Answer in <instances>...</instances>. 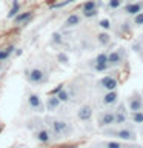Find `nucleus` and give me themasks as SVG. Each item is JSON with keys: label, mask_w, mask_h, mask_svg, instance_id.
I'll return each mask as SVG.
<instances>
[{"label": "nucleus", "mask_w": 143, "mask_h": 148, "mask_svg": "<svg viewBox=\"0 0 143 148\" xmlns=\"http://www.w3.org/2000/svg\"><path fill=\"white\" fill-rule=\"evenodd\" d=\"M134 25L136 26H143V11L137 12L136 16H134Z\"/></svg>", "instance_id": "412c9836"}, {"label": "nucleus", "mask_w": 143, "mask_h": 148, "mask_svg": "<svg viewBox=\"0 0 143 148\" xmlns=\"http://www.w3.org/2000/svg\"><path fill=\"white\" fill-rule=\"evenodd\" d=\"M26 76H28V80L34 83V85H42V83L46 82V74L40 68H32L29 71H26Z\"/></svg>", "instance_id": "f03ea898"}, {"label": "nucleus", "mask_w": 143, "mask_h": 148, "mask_svg": "<svg viewBox=\"0 0 143 148\" xmlns=\"http://www.w3.org/2000/svg\"><path fill=\"white\" fill-rule=\"evenodd\" d=\"M140 110H143V99L138 94H136L129 99V111L134 113V111H140Z\"/></svg>", "instance_id": "0eeeda50"}, {"label": "nucleus", "mask_w": 143, "mask_h": 148, "mask_svg": "<svg viewBox=\"0 0 143 148\" xmlns=\"http://www.w3.org/2000/svg\"><path fill=\"white\" fill-rule=\"evenodd\" d=\"M71 2H74V0H63L62 3H57V5H54L52 8H63V6H66V5H69Z\"/></svg>", "instance_id": "2f4dec72"}, {"label": "nucleus", "mask_w": 143, "mask_h": 148, "mask_svg": "<svg viewBox=\"0 0 143 148\" xmlns=\"http://www.w3.org/2000/svg\"><path fill=\"white\" fill-rule=\"evenodd\" d=\"M77 116H78V119H80V120L86 122V120H89V119H91V116H92V108H91L89 105H83L82 108L78 110Z\"/></svg>", "instance_id": "9d476101"}, {"label": "nucleus", "mask_w": 143, "mask_h": 148, "mask_svg": "<svg viewBox=\"0 0 143 148\" xmlns=\"http://www.w3.org/2000/svg\"><path fill=\"white\" fill-rule=\"evenodd\" d=\"M28 105L31 106L32 111H37V113H42V111L45 110L43 103H42L39 94H35V92H31L29 96H28Z\"/></svg>", "instance_id": "20e7f679"}, {"label": "nucleus", "mask_w": 143, "mask_h": 148, "mask_svg": "<svg viewBox=\"0 0 143 148\" xmlns=\"http://www.w3.org/2000/svg\"><path fill=\"white\" fill-rule=\"evenodd\" d=\"M6 51H8V53H9V54H11V53H12V51H14V46H8V48H6Z\"/></svg>", "instance_id": "72a5a7b5"}, {"label": "nucleus", "mask_w": 143, "mask_h": 148, "mask_svg": "<svg viewBox=\"0 0 143 148\" xmlns=\"http://www.w3.org/2000/svg\"><path fill=\"white\" fill-rule=\"evenodd\" d=\"M97 8V3H95V0H88V2L83 5V11H91V9H95Z\"/></svg>", "instance_id": "4be33fe9"}, {"label": "nucleus", "mask_w": 143, "mask_h": 148, "mask_svg": "<svg viewBox=\"0 0 143 148\" xmlns=\"http://www.w3.org/2000/svg\"><path fill=\"white\" fill-rule=\"evenodd\" d=\"M111 125H115V113H112V111H106V113H103L100 116L99 127L106 128V127H111Z\"/></svg>", "instance_id": "39448f33"}, {"label": "nucleus", "mask_w": 143, "mask_h": 148, "mask_svg": "<svg viewBox=\"0 0 143 148\" xmlns=\"http://www.w3.org/2000/svg\"><path fill=\"white\" fill-rule=\"evenodd\" d=\"M105 147H106V148H123V145H122L120 142H114V140L106 142V143H105Z\"/></svg>", "instance_id": "bb28decb"}, {"label": "nucleus", "mask_w": 143, "mask_h": 148, "mask_svg": "<svg viewBox=\"0 0 143 148\" xmlns=\"http://www.w3.org/2000/svg\"><path fill=\"white\" fill-rule=\"evenodd\" d=\"M62 88H63V85H57V86H55L52 91H51V94H57V92H59L60 90H62Z\"/></svg>", "instance_id": "473e14b6"}, {"label": "nucleus", "mask_w": 143, "mask_h": 148, "mask_svg": "<svg viewBox=\"0 0 143 148\" xmlns=\"http://www.w3.org/2000/svg\"><path fill=\"white\" fill-rule=\"evenodd\" d=\"M34 137L37 139V142H40V143H46V142L51 140V136H49L48 130H39V131L35 133Z\"/></svg>", "instance_id": "2eb2a0df"}, {"label": "nucleus", "mask_w": 143, "mask_h": 148, "mask_svg": "<svg viewBox=\"0 0 143 148\" xmlns=\"http://www.w3.org/2000/svg\"><path fill=\"white\" fill-rule=\"evenodd\" d=\"M122 3H123V0H109V2H108V6H109L111 9H117V8L122 6Z\"/></svg>", "instance_id": "393cba45"}, {"label": "nucleus", "mask_w": 143, "mask_h": 148, "mask_svg": "<svg viewBox=\"0 0 143 148\" xmlns=\"http://www.w3.org/2000/svg\"><path fill=\"white\" fill-rule=\"evenodd\" d=\"M52 43H55V45L62 43V36H60L59 32H54V34H52Z\"/></svg>", "instance_id": "7c9ffc66"}, {"label": "nucleus", "mask_w": 143, "mask_h": 148, "mask_svg": "<svg viewBox=\"0 0 143 148\" xmlns=\"http://www.w3.org/2000/svg\"><path fill=\"white\" fill-rule=\"evenodd\" d=\"M63 148H72V147H63Z\"/></svg>", "instance_id": "f704fd0d"}, {"label": "nucleus", "mask_w": 143, "mask_h": 148, "mask_svg": "<svg viewBox=\"0 0 143 148\" xmlns=\"http://www.w3.org/2000/svg\"><path fill=\"white\" fill-rule=\"evenodd\" d=\"M32 18V12L31 11H26V12H20V14H17L16 16V18H14V22L17 23V25H26L28 22H29Z\"/></svg>", "instance_id": "f8f14e48"}, {"label": "nucleus", "mask_w": 143, "mask_h": 148, "mask_svg": "<svg viewBox=\"0 0 143 148\" xmlns=\"http://www.w3.org/2000/svg\"><path fill=\"white\" fill-rule=\"evenodd\" d=\"M9 57V53L6 49H0V62H5V60H6Z\"/></svg>", "instance_id": "c756f323"}, {"label": "nucleus", "mask_w": 143, "mask_h": 148, "mask_svg": "<svg viewBox=\"0 0 143 148\" xmlns=\"http://www.w3.org/2000/svg\"><path fill=\"white\" fill-rule=\"evenodd\" d=\"M117 99H118V94L115 92V90L108 91L103 96V105H114V103H117Z\"/></svg>", "instance_id": "ddd939ff"}, {"label": "nucleus", "mask_w": 143, "mask_h": 148, "mask_svg": "<svg viewBox=\"0 0 143 148\" xmlns=\"http://www.w3.org/2000/svg\"><path fill=\"white\" fill-rule=\"evenodd\" d=\"M62 103V102L59 100V97L55 96V94H49V97L46 99V103H45V106H46V110L48 111H54V110H57L59 108V105Z\"/></svg>", "instance_id": "6e6552de"}, {"label": "nucleus", "mask_w": 143, "mask_h": 148, "mask_svg": "<svg viewBox=\"0 0 143 148\" xmlns=\"http://www.w3.org/2000/svg\"><path fill=\"white\" fill-rule=\"evenodd\" d=\"M131 119H132V122L134 123H143V111H134L132 116H131Z\"/></svg>", "instance_id": "6ab92c4d"}, {"label": "nucleus", "mask_w": 143, "mask_h": 148, "mask_svg": "<svg viewBox=\"0 0 143 148\" xmlns=\"http://www.w3.org/2000/svg\"><path fill=\"white\" fill-rule=\"evenodd\" d=\"M95 63H108V54L100 53V54L95 57Z\"/></svg>", "instance_id": "a878e982"}, {"label": "nucleus", "mask_w": 143, "mask_h": 148, "mask_svg": "<svg viewBox=\"0 0 143 148\" xmlns=\"http://www.w3.org/2000/svg\"><path fill=\"white\" fill-rule=\"evenodd\" d=\"M126 120H128L126 111H115V125L126 123Z\"/></svg>", "instance_id": "dca6fc26"}, {"label": "nucleus", "mask_w": 143, "mask_h": 148, "mask_svg": "<svg viewBox=\"0 0 143 148\" xmlns=\"http://www.w3.org/2000/svg\"><path fill=\"white\" fill-rule=\"evenodd\" d=\"M108 68H109V63H95L94 65V69H95L97 73H103Z\"/></svg>", "instance_id": "5701e85b"}, {"label": "nucleus", "mask_w": 143, "mask_h": 148, "mask_svg": "<svg viewBox=\"0 0 143 148\" xmlns=\"http://www.w3.org/2000/svg\"><path fill=\"white\" fill-rule=\"evenodd\" d=\"M108 134H114L115 137H118V139H122L123 142H132V140H136V133L132 131V130H129V128H122V130H117V131H114V133H108Z\"/></svg>", "instance_id": "7ed1b4c3"}, {"label": "nucleus", "mask_w": 143, "mask_h": 148, "mask_svg": "<svg viewBox=\"0 0 143 148\" xmlns=\"http://www.w3.org/2000/svg\"><path fill=\"white\" fill-rule=\"evenodd\" d=\"M18 9H20V5H18V2H17V0H14L11 11L8 12V18H12V17H16L17 14H18Z\"/></svg>", "instance_id": "a211bd4d"}, {"label": "nucleus", "mask_w": 143, "mask_h": 148, "mask_svg": "<svg viewBox=\"0 0 143 148\" xmlns=\"http://www.w3.org/2000/svg\"><path fill=\"white\" fill-rule=\"evenodd\" d=\"M99 26L108 31V29H111V20L109 18H101V20L99 22Z\"/></svg>", "instance_id": "b1692460"}, {"label": "nucleus", "mask_w": 143, "mask_h": 148, "mask_svg": "<svg viewBox=\"0 0 143 148\" xmlns=\"http://www.w3.org/2000/svg\"><path fill=\"white\" fill-rule=\"evenodd\" d=\"M57 59H59L60 63H68V62H69V57H68L65 53H59V54H57Z\"/></svg>", "instance_id": "cd10ccee"}, {"label": "nucleus", "mask_w": 143, "mask_h": 148, "mask_svg": "<svg viewBox=\"0 0 143 148\" xmlns=\"http://www.w3.org/2000/svg\"><path fill=\"white\" fill-rule=\"evenodd\" d=\"M97 40H99L100 45L106 46L111 42V36L108 34V32H99V36H97Z\"/></svg>", "instance_id": "f3484780"}, {"label": "nucleus", "mask_w": 143, "mask_h": 148, "mask_svg": "<svg viewBox=\"0 0 143 148\" xmlns=\"http://www.w3.org/2000/svg\"><path fill=\"white\" fill-rule=\"evenodd\" d=\"M142 9H143V3L137 2V3H129V5H126V6L123 8V11L126 12V14H129V16H136V14L140 12Z\"/></svg>", "instance_id": "1a4fd4ad"}, {"label": "nucleus", "mask_w": 143, "mask_h": 148, "mask_svg": "<svg viewBox=\"0 0 143 148\" xmlns=\"http://www.w3.org/2000/svg\"><path fill=\"white\" fill-rule=\"evenodd\" d=\"M12 148H14V147H12Z\"/></svg>", "instance_id": "c9c22d12"}, {"label": "nucleus", "mask_w": 143, "mask_h": 148, "mask_svg": "<svg viewBox=\"0 0 143 148\" xmlns=\"http://www.w3.org/2000/svg\"><path fill=\"white\" fill-rule=\"evenodd\" d=\"M97 14H99V11H97V8H95V9H91V11H86L85 12V17L86 18H92V17H95Z\"/></svg>", "instance_id": "c85d7f7f"}, {"label": "nucleus", "mask_w": 143, "mask_h": 148, "mask_svg": "<svg viewBox=\"0 0 143 148\" xmlns=\"http://www.w3.org/2000/svg\"><path fill=\"white\" fill-rule=\"evenodd\" d=\"M122 62H123V57H122V54H120L118 51H112L111 54H108L109 66H117V65H120Z\"/></svg>", "instance_id": "9b49d317"}, {"label": "nucleus", "mask_w": 143, "mask_h": 148, "mask_svg": "<svg viewBox=\"0 0 143 148\" xmlns=\"http://www.w3.org/2000/svg\"><path fill=\"white\" fill-rule=\"evenodd\" d=\"M99 85H100L101 88H105L106 91H112V90H115V88H117V79H115V77H111V76H106V77H103V79L99 82Z\"/></svg>", "instance_id": "423d86ee"}, {"label": "nucleus", "mask_w": 143, "mask_h": 148, "mask_svg": "<svg viewBox=\"0 0 143 148\" xmlns=\"http://www.w3.org/2000/svg\"><path fill=\"white\" fill-rule=\"evenodd\" d=\"M55 96L59 97V100H60V102H68V100H69V92L65 90V88H62V90H60Z\"/></svg>", "instance_id": "aec40b11"}, {"label": "nucleus", "mask_w": 143, "mask_h": 148, "mask_svg": "<svg viewBox=\"0 0 143 148\" xmlns=\"http://www.w3.org/2000/svg\"><path fill=\"white\" fill-rule=\"evenodd\" d=\"M51 127H52V131L55 136H68L71 134V127H69L68 122L65 120H60V119H54L51 122Z\"/></svg>", "instance_id": "f257e3e1"}, {"label": "nucleus", "mask_w": 143, "mask_h": 148, "mask_svg": "<svg viewBox=\"0 0 143 148\" xmlns=\"http://www.w3.org/2000/svg\"><path fill=\"white\" fill-rule=\"evenodd\" d=\"M82 22V17L78 16V14H71L66 20H65V28H72V26H77L80 25Z\"/></svg>", "instance_id": "4468645a"}]
</instances>
